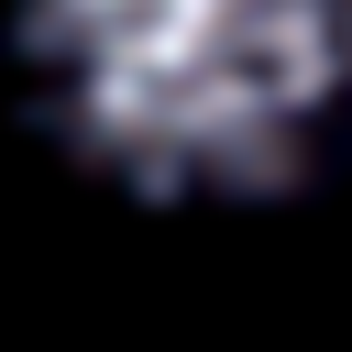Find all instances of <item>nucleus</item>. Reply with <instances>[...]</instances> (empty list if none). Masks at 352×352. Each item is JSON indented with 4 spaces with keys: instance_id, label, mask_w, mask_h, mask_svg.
I'll return each instance as SVG.
<instances>
[{
    "instance_id": "1",
    "label": "nucleus",
    "mask_w": 352,
    "mask_h": 352,
    "mask_svg": "<svg viewBox=\"0 0 352 352\" xmlns=\"http://www.w3.org/2000/svg\"><path fill=\"white\" fill-rule=\"evenodd\" d=\"M33 121L143 209H264L352 121V0H11Z\"/></svg>"
}]
</instances>
